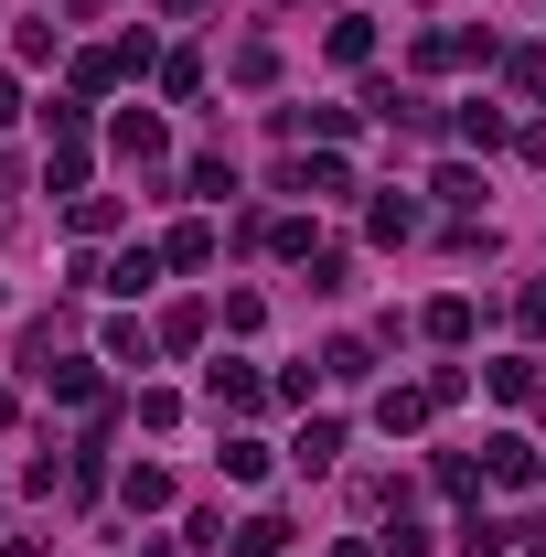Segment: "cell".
I'll return each mask as SVG.
<instances>
[{
    "label": "cell",
    "mask_w": 546,
    "mask_h": 557,
    "mask_svg": "<svg viewBox=\"0 0 546 557\" xmlns=\"http://www.w3.org/2000/svg\"><path fill=\"white\" fill-rule=\"evenodd\" d=\"M278 536H289L278 515H247V525H236V557H278Z\"/></svg>",
    "instance_id": "cell-1"
},
{
    "label": "cell",
    "mask_w": 546,
    "mask_h": 557,
    "mask_svg": "<svg viewBox=\"0 0 546 557\" xmlns=\"http://www.w3.org/2000/svg\"><path fill=\"white\" fill-rule=\"evenodd\" d=\"M493 483H536V450L525 440H493Z\"/></svg>",
    "instance_id": "cell-2"
},
{
    "label": "cell",
    "mask_w": 546,
    "mask_h": 557,
    "mask_svg": "<svg viewBox=\"0 0 546 557\" xmlns=\"http://www.w3.org/2000/svg\"><path fill=\"white\" fill-rule=\"evenodd\" d=\"M129 504H139V515H161V504H172V472H150V461H139V472H129Z\"/></svg>",
    "instance_id": "cell-3"
},
{
    "label": "cell",
    "mask_w": 546,
    "mask_h": 557,
    "mask_svg": "<svg viewBox=\"0 0 546 557\" xmlns=\"http://www.w3.org/2000/svg\"><path fill=\"white\" fill-rule=\"evenodd\" d=\"M0 119H11V75H0Z\"/></svg>",
    "instance_id": "cell-4"
},
{
    "label": "cell",
    "mask_w": 546,
    "mask_h": 557,
    "mask_svg": "<svg viewBox=\"0 0 546 557\" xmlns=\"http://www.w3.org/2000/svg\"><path fill=\"white\" fill-rule=\"evenodd\" d=\"M161 11H194V0H161Z\"/></svg>",
    "instance_id": "cell-5"
}]
</instances>
